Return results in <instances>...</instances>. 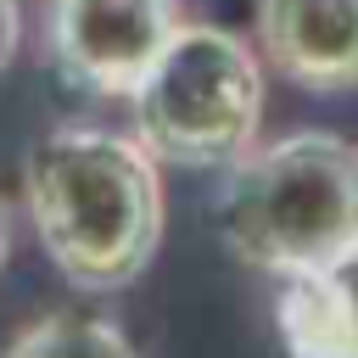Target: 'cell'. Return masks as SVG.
I'll use <instances>...</instances> for the list:
<instances>
[{"mask_svg": "<svg viewBox=\"0 0 358 358\" xmlns=\"http://www.w3.org/2000/svg\"><path fill=\"white\" fill-rule=\"evenodd\" d=\"M274 324L291 358H358V246L280 280Z\"/></svg>", "mask_w": 358, "mask_h": 358, "instance_id": "6", "label": "cell"}, {"mask_svg": "<svg viewBox=\"0 0 358 358\" xmlns=\"http://www.w3.org/2000/svg\"><path fill=\"white\" fill-rule=\"evenodd\" d=\"M6 358H140V352L101 313H45L11 336Z\"/></svg>", "mask_w": 358, "mask_h": 358, "instance_id": "7", "label": "cell"}, {"mask_svg": "<svg viewBox=\"0 0 358 358\" xmlns=\"http://www.w3.org/2000/svg\"><path fill=\"white\" fill-rule=\"evenodd\" d=\"M257 56L296 90H358V0H257Z\"/></svg>", "mask_w": 358, "mask_h": 358, "instance_id": "5", "label": "cell"}, {"mask_svg": "<svg viewBox=\"0 0 358 358\" xmlns=\"http://www.w3.org/2000/svg\"><path fill=\"white\" fill-rule=\"evenodd\" d=\"M218 229L246 268L308 274L358 246V145L330 129H296L224 168Z\"/></svg>", "mask_w": 358, "mask_h": 358, "instance_id": "2", "label": "cell"}, {"mask_svg": "<svg viewBox=\"0 0 358 358\" xmlns=\"http://www.w3.org/2000/svg\"><path fill=\"white\" fill-rule=\"evenodd\" d=\"M6 252H11V218H6V201H0V268H6Z\"/></svg>", "mask_w": 358, "mask_h": 358, "instance_id": "9", "label": "cell"}, {"mask_svg": "<svg viewBox=\"0 0 358 358\" xmlns=\"http://www.w3.org/2000/svg\"><path fill=\"white\" fill-rule=\"evenodd\" d=\"M134 140L162 168H229L257 145L263 56L229 28L179 22L129 95Z\"/></svg>", "mask_w": 358, "mask_h": 358, "instance_id": "3", "label": "cell"}, {"mask_svg": "<svg viewBox=\"0 0 358 358\" xmlns=\"http://www.w3.org/2000/svg\"><path fill=\"white\" fill-rule=\"evenodd\" d=\"M22 201L45 257L78 291H123L162 241V162L117 129L62 123L22 157Z\"/></svg>", "mask_w": 358, "mask_h": 358, "instance_id": "1", "label": "cell"}, {"mask_svg": "<svg viewBox=\"0 0 358 358\" xmlns=\"http://www.w3.org/2000/svg\"><path fill=\"white\" fill-rule=\"evenodd\" d=\"M173 28V0H50L45 45L78 90L129 101Z\"/></svg>", "mask_w": 358, "mask_h": 358, "instance_id": "4", "label": "cell"}, {"mask_svg": "<svg viewBox=\"0 0 358 358\" xmlns=\"http://www.w3.org/2000/svg\"><path fill=\"white\" fill-rule=\"evenodd\" d=\"M17 39H22V11H17V0H0V73L17 56Z\"/></svg>", "mask_w": 358, "mask_h": 358, "instance_id": "8", "label": "cell"}]
</instances>
